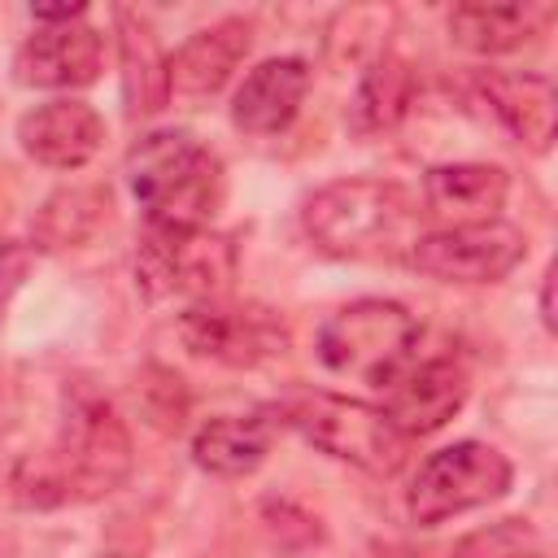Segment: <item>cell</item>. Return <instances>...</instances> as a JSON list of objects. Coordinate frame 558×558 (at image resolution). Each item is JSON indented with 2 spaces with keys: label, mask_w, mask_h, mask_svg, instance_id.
<instances>
[{
  "label": "cell",
  "mask_w": 558,
  "mask_h": 558,
  "mask_svg": "<svg viewBox=\"0 0 558 558\" xmlns=\"http://www.w3.org/2000/svg\"><path fill=\"white\" fill-rule=\"evenodd\" d=\"M283 423H292L314 449L366 471V475H397L410 453V436L384 414V405L340 397V392H296L283 401Z\"/></svg>",
  "instance_id": "cell-4"
},
{
  "label": "cell",
  "mask_w": 558,
  "mask_h": 558,
  "mask_svg": "<svg viewBox=\"0 0 558 558\" xmlns=\"http://www.w3.org/2000/svg\"><path fill=\"white\" fill-rule=\"evenodd\" d=\"M235 279V244L209 227H148L135 248V283L153 301H214Z\"/></svg>",
  "instance_id": "cell-6"
},
{
  "label": "cell",
  "mask_w": 558,
  "mask_h": 558,
  "mask_svg": "<svg viewBox=\"0 0 558 558\" xmlns=\"http://www.w3.org/2000/svg\"><path fill=\"white\" fill-rule=\"evenodd\" d=\"M541 323L554 331V270H545V283H541Z\"/></svg>",
  "instance_id": "cell-24"
},
{
  "label": "cell",
  "mask_w": 558,
  "mask_h": 558,
  "mask_svg": "<svg viewBox=\"0 0 558 558\" xmlns=\"http://www.w3.org/2000/svg\"><path fill=\"white\" fill-rule=\"evenodd\" d=\"M549 9L541 4H458L449 13V39L466 52L497 57L523 48L541 26Z\"/></svg>",
  "instance_id": "cell-19"
},
{
  "label": "cell",
  "mask_w": 558,
  "mask_h": 558,
  "mask_svg": "<svg viewBox=\"0 0 558 558\" xmlns=\"http://www.w3.org/2000/svg\"><path fill=\"white\" fill-rule=\"evenodd\" d=\"M310 92V65L301 57H270L244 74L231 96V122L244 135H279Z\"/></svg>",
  "instance_id": "cell-15"
},
{
  "label": "cell",
  "mask_w": 558,
  "mask_h": 558,
  "mask_svg": "<svg viewBox=\"0 0 558 558\" xmlns=\"http://www.w3.org/2000/svg\"><path fill=\"white\" fill-rule=\"evenodd\" d=\"M126 179L148 227H209L222 205V161L187 131H148L126 153Z\"/></svg>",
  "instance_id": "cell-2"
},
{
  "label": "cell",
  "mask_w": 558,
  "mask_h": 558,
  "mask_svg": "<svg viewBox=\"0 0 558 558\" xmlns=\"http://www.w3.org/2000/svg\"><path fill=\"white\" fill-rule=\"evenodd\" d=\"M466 371L449 357H432L418 366H405L392 384H388V401L384 414L397 423L401 436H427L436 427H445L462 401H466Z\"/></svg>",
  "instance_id": "cell-12"
},
{
  "label": "cell",
  "mask_w": 558,
  "mask_h": 558,
  "mask_svg": "<svg viewBox=\"0 0 558 558\" xmlns=\"http://www.w3.org/2000/svg\"><path fill=\"white\" fill-rule=\"evenodd\" d=\"M418 344V323L405 305L366 296L340 305L318 327V357L331 375L362 379V384H392Z\"/></svg>",
  "instance_id": "cell-5"
},
{
  "label": "cell",
  "mask_w": 558,
  "mask_h": 558,
  "mask_svg": "<svg viewBox=\"0 0 558 558\" xmlns=\"http://www.w3.org/2000/svg\"><path fill=\"white\" fill-rule=\"evenodd\" d=\"M179 340L196 357H209L222 366H262L288 349V327L279 323V314L262 305L201 301L179 318Z\"/></svg>",
  "instance_id": "cell-9"
},
{
  "label": "cell",
  "mask_w": 558,
  "mask_h": 558,
  "mask_svg": "<svg viewBox=\"0 0 558 558\" xmlns=\"http://www.w3.org/2000/svg\"><path fill=\"white\" fill-rule=\"evenodd\" d=\"M17 144L31 161L52 170H78L87 166L105 144V118L74 96L44 100L17 122Z\"/></svg>",
  "instance_id": "cell-11"
},
{
  "label": "cell",
  "mask_w": 558,
  "mask_h": 558,
  "mask_svg": "<svg viewBox=\"0 0 558 558\" xmlns=\"http://www.w3.org/2000/svg\"><path fill=\"white\" fill-rule=\"evenodd\" d=\"M453 558H549V541L527 519H497L453 545Z\"/></svg>",
  "instance_id": "cell-22"
},
{
  "label": "cell",
  "mask_w": 558,
  "mask_h": 558,
  "mask_svg": "<svg viewBox=\"0 0 558 558\" xmlns=\"http://www.w3.org/2000/svg\"><path fill=\"white\" fill-rule=\"evenodd\" d=\"M105 214H109V192L105 187H61L44 201V209L35 218V235H39L44 248L83 244L87 235H96Z\"/></svg>",
  "instance_id": "cell-21"
},
{
  "label": "cell",
  "mask_w": 558,
  "mask_h": 558,
  "mask_svg": "<svg viewBox=\"0 0 558 558\" xmlns=\"http://www.w3.org/2000/svg\"><path fill=\"white\" fill-rule=\"evenodd\" d=\"M384 558H410V554H384Z\"/></svg>",
  "instance_id": "cell-25"
},
{
  "label": "cell",
  "mask_w": 558,
  "mask_h": 558,
  "mask_svg": "<svg viewBox=\"0 0 558 558\" xmlns=\"http://www.w3.org/2000/svg\"><path fill=\"white\" fill-rule=\"evenodd\" d=\"M270 440H275V418H266V414H222V418H209L192 436V458H196L201 471L235 480V475H248L266 462Z\"/></svg>",
  "instance_id": "cell-17"
},
{
  "label": "cell",
  "mask_w": 558,
  "mask_h": 558,
  "mask_svg": "<svg viewBox=\"0 0 558 558\" xmlns=\"http://www.w3.org/2000/svg\"><path fill=\"white\" fill-rule=\"evenodd\" d=\"M506 192H510L506 170L488 161H445L423 174V205L445 227L493 222L506 205Z\"/></svg>",
  "instance_id": "cell-16"
},
{
  "label": "cell",
  "mask_w": 558,
  "mask_h": 558,
  "mask_svg": "<svg viewBox=\"0 0 558 558\" xmlns=\"http://www.w3.org/2000/svg\"><path fill=\"white\" fill-rule=\"evenodd\" d=\"M301 218L305 235L331 257H392L401 244H414L418 209L401 183L336 179L305 201Z\"/></svg>",
  "instance_id": "cell-3"
},
{
  "label": "cell",
  "mask_w": 558,
  "mask_h": 558,
  "mask_svg": "<svg viewBox=\"0 0 558 558\" xmlns=\"http://www.w3.org/2000/svg\"><path fill=\"white\" fill-rule=\"evenodd\" d=\"M414 100V74L401 57L384 52L357 83L353 100H349V126L357 135H379V131H392L405 109Z\"/></svg>",
  "instance_id": "cell-20"
},
{
  "label": "cell",
  "mask_w": 558,
  "mask_h": 558,
  "mask_svg": "<svg viewBox=\"0 0 558 558\" xmlns=\"http://www.w3.org/2000/svg\"><path fill=\"white\" fill-rule=\"evenodd\" d=\"M514 471H510V458L484 440H458V445H445L436 449L414 484H410V519L423 523V527H436L453 514H466L475 506H488L497 501L506 488H510Z\"/></svg>",
  "instance_id": "cell-7"
},
{
  "label": "cell",
  "mask_w": 558,
  "mask_h": 558,
  "mask_svg": "<svg viewBox=\"0 0 558 558\" xmlns=\"http://www.w3.org/2000/svg\"><path fill=\"white\" fill-rule=\"evenodd\" d=\"M131 475V436L109 401L87 388L65 392V418L44 453H26L13 475V501L52 510L70 501H96Z\"/></svg>",
  "instance_id": "cell-1"
},
{
  "label": "cell",
  "mask_w": 558,
  "mask_h": 558,
  "mask_svg": "<svg viewBox=\"0 0 558 558\" xmlns=\"http://www.w3.org/2000/svg\"><path fill=\"white\" fill-rule=\"evenodd\" d=\"M527 257V240L519 227L493 218L471 227L423 231L410 244V266L440 283H497Z\"/></svg>",
  "instance_id": "cell-8"
},
{
  "label": "cell",
  "mask_w": 558,
  "mask_h": 558,
  "mask_svg": "<svg viewBox=\"0 0 558 558\" xmlns=\"http://www.w3.org/2000/svg\"><path fill=\"white\" fill-rule=\"evenodd\" d=\"M118 57H122V96L131 118L157 113L170 100V57L161 52L153 26L135 9H118Z\"/></svg>",
  "instance_id": "cell-18"
},
{
  "label": "cell",
  "mask_w": 558,
  "mask_h": 558,
  "mask_svg": "<svg viewBox=\"0 0 558 558\" xmlns=\"http://www.w3.org/2000/svg\"><path fill=\"white\" fill-rule=\"evenodd\" d=\"M480 100L493 109V118L532 153H549L554 144V118L558 96L545 74H519V70H480L475 74Z\"/></svg>",
  "instance_id": "cell-14"
},
{
  "label": "cell",
  "mask_w": 558,
  "mask_h": 558,
  "mask_svg": "<svg viewBox=\"0 0 558 558\" xmlns=\"http://www.w3.org/2000/svg\"><path fill=\"white\" fill-rule=\"evenodd\" d=\"M253 48V26L244 17H222L205 31H196L174 57H170V96L174 100H209L227 87L235 65Z\"/></svg>",
  "instance_id": "cell-13"
},
{
  "label": "cell",
  "mask_w": 558,
  "mask_h": 558,
  "mask_svg": "<svg viewBox=\"0 0 558 558\" xmlns=\"http://www.w3.org/2000/svg\"><path fill=\"white\" fill-rule=\"evenodd\" d=\"M105 65V39L96 26L65 22V26H39L17 52H13V78L22 87H87L100 78Z\"/></svg>",
  "instance_id": "cell-10"
},
{
  "label": "cell",
  "mask_w": 558,
  "mask_h": 558,
  "mask_svg": "<svg viewBox=\"0 0 558 558\" xmlns=\"http://www.w3.org/2000/svg\"><path fill=\"white\" fill-rule=\"evenodd\" d=\"M31 266H35V248L31 244H17V240L0 244V318H4V310L13 301V292L22 288V279L31 275Z\"/></svg>",
  "instance_id": "cell-23"
}]
</instances>
